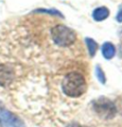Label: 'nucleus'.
Listing matches in <instances>:
<instances>
[{
	"label": "nucleus",
	"instance_id": "1",
	"mask_svg": "<svg viewBox=\"0 0 122 127\" xmlns=\"http://www.w3.org/2000/svg\"><path fill=\"white\" fill-rule=\"evenodd\" d=\"M86 80L84 76L76 72H72L66 75L62 81V91L70 97H78L86 91Z\"/></svg>",
	"mask_w": 122,
	"mask_h": 127
},
{
	"label": "nucleus",
	"instance_id": "2",
	"mask_svg": "<svg viewBox=\"0 0 122 127\" xmlns=\"http://www.w3.org/2000/svg\"><path fill=\"white\" fill-rule=\"evenodd\" d=\"M51 38L53 42L61 47H68L74 43L76 34L72 29L64 25H56L51 29Z\"/></svg>",
	"mask_w": 122,
	"mask_h": 127
},
{
	"label": "nucleus",
	"instance_id": "3",
	"mask_svg": "<svg viewBox=\"0 0 122 127\" xmlns=\"http://www.w3.org/2000/svg\"><path fill=\"white\" fill-rule=\"evenodd\" d=\"M93 105L96 113L105 120L113 119L116 116V105L114 104V102L111 101L108 98H104V97L97 98V100L94 101Z\"/></svg>",
	"mask_w": 122,
	"mask_h": 127
},
{
	"label": "nucleus",
	"instance_id": "4",
	"mask_svg": "<svg viewBox=\"0 0 122 127\" xmlns=\"http://www.w3.org/2000/svg\"><path fill=\"white\" fill-rule=\"evenodd\" d=\"M0 122L4 127H25V123L19 117L2 107H0Z\"/></svg>",
	"mask_w": 122,
	"mask_h": 127
},
{
	"label": "nucleus",
	"instance_id": "5",
	"mask_svg": "<svg viewBox=\"0 0 122 127\" xmlns=\"http://www.w3.org/2000/svg\"><path fill=\"white\" fill-rule=\"evenodd\" d=\"M13 70L7 64L0 65V85L7 86L12 82L13 78Z\"/></svg>",
	"mask_w": 122,
	"mask_h": 127
},
{
	"label": "nucleus",
	"instance_id": "6",
	"mask_svg": "<svg viewBox=\"0 0 122 127\" xmlns=\"http://www.w3.org/2000/svg\"><path fill=\"white\" fill-rule=\"evenodd\" d=\"M109 14L110 11L106 7H99L93 12V18L96 21H103L109 16Z\"/></svg>",
	"mask_w": 122,
	"mask_h": 127
},
{
	"label": "nucleus",
	"instance_id": "7",
	"mask_svg": "<svg viewBox=\"0 0 122 127\" xmlns=\"http://www.w3.org/2000/svg\"><path fill=\"white\" fill-rule=\"evenodd\" d=\"M102 55L106 59H112L116 55V48L111 42H106L102 45Z\"/></svg>",
	"mask_w": 122,
	"mask_h": 127
},
{
	"label": "nucleus",
	"instance_id": "8",
	"mask_svg": "<svg viewBox=\"0 0 122 127\" xmlns=\"http://www.w3.org/2000/svg\"><path fill=\"white\" fill-rule=\"evenodd\" d=\"M85 42L87 44V47H88V50H89V53H90L91 57H95L96 53L97 51V48H98V45L97 43L90 37H86L85 39Z\"/></svg>",
	"mask_w": 122,
	"mask_h": 127
},
{
	"label": "nucleus",
	"instance_id": "9",
	"mask_svg": "<svg viewBox=\"0 0 122 127\" xmlns=\"http://www.w3.org/2000/svg\"><path fill=\"white\" fill-rule=\"evenodd\" d=\"M96 74H97V79L99 80V82H101L102 84H105V82H106V76H105V74H104V72L102 71L100 66H97Z\"/></svg>",
	"mask_w": 122,
	"mask_h": 127
},
{
	"label": "nucleus",
	"instance_id": "10",
	"mask_svg": "<svg viewBox=\"0 0 122 127\" xmlns=\"http://www.w3.org/2000/svg\"><path fill=\"white\" fill-rule=\"evenodd\" d=\"M36 12H41V13H48L51 14H56L58 16H62V14L56 10H37Z\"/></svg>",
	"mask_w": 122,
	"mask_h": 127
},
{
	"label": "nucleus",
	"instance_id": "11",
	"mask_svg": "<svg viewBox=\"0 0 122 127\" xmlns=\"http://www.w3.org/2000/svg\"><path fill=\"white\" fill-rule=\"evenodd\" d=\"M116 20H117L118 22H122V6L120 7L118 13L116 14Z\"/></svg>",
	"mask_w": 122,
	"mask_h": 127
},
{
	"label": "nucleus",
	"instance_id": "12",
	"mask_svg": "<svg viewBox=\"0 0 122 127\" xmlns=\"http://www.w3.org/2000/svg\"><path fill=\"white\" fill-rule=\"evenodd\" d=\"M66 127H81V125L79 123H77V122H72L70 124H68Z\"/></svg>",
	"mask_w": 122,
	"mask_h": 127
}]
</instances>
